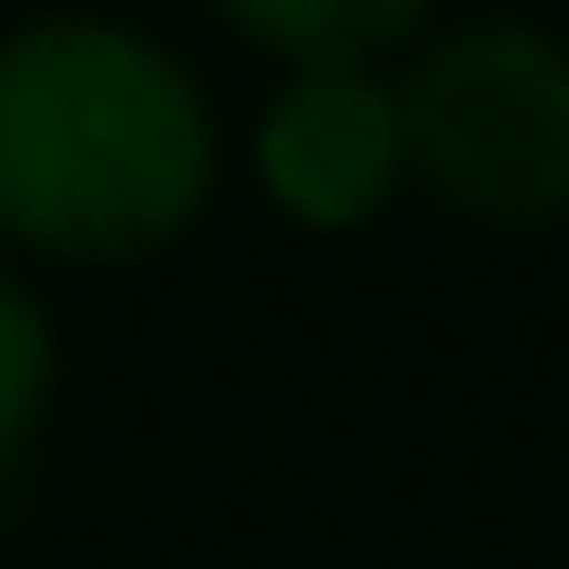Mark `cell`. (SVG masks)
<instances>
[{
	"label": "cell",
	"instance_id": "1",
	"mask_svg": "<svg viewBox=\"0 0 569 569\" xmlns=\"http://www.w3.org/2000/svg\"><path fill=\"white\" fill-rule=\"evenodd\" d=\"M209 176L219 121L176 44L110 11H33L0 33V241L132 263L209 209Z\"/></svg>",
	"mask_w": 569,
	"mask_h": 569
},
{
	"label": "cell",
	"instance_id": "2",
	"mask_svg": "<svg viewBox=\"0 0 569 569\" xmlns=\"http://www.w3.org/2000/svg\"><path fill=\"white\" fill-rule=\"evenodd\" d=\"M406 187L482 230L569 219V44L537 22H449L383 77Z\"/></svg>",
	"mask_w": 569,
	"mask_h": 569
},
{
	"label": "cell",
	"instance_id": "3",
	"mask_svg": "<svg viewBox=\"0 0 569 569\" xmlns=\"http://www.w3.org/2000/svg\"><path fill=\"white\" fill-rule=\"evenodd\" d=\"M252 176L296 230H372L406 198V142L383 67H284L252 110Z\"/></svg>",
	"mask_w": 569,
	"mask_h": 569
},
{
	"label": "cell",
	"instance_id": "4",
	"mask_svg": "<svg viewBox=\"0 0 569 569\" xmlns=\"http://www.w3.org/2000/svg\"><path fill=\"white\" fill-rule=\"evenodd\" d=\"M209 11L284 67H383L438 22V0H209Z\"/></svg>",
	"mask_w": 569,
	"mask_h": 569
},
{
	"label": "cell",
	"instance_id": "5",
	"mask_svg": "<svg viewBox=\"0 0 569 569\" xmlns=\"http://www.w3.org/2000/svg\"><path fill=\"white\" fill-rule=\"evenodd\" d=\"M44 406H56V318L22 274H0V471L33 449Z\"/></svg>",
	"mask_w": 569,
	"mask_h": 569
}]
</instances>
